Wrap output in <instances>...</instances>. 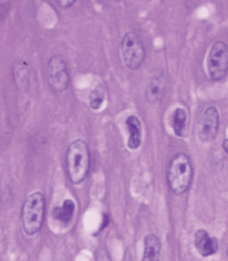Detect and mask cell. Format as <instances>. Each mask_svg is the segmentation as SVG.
<instances>
[{
  "label": "cell",
  "mask_w": 228,
  "mask_h": 261,
  "mask_svg": "<svg viewBox=\"0 0 228 261\" xmlns=\"http://www.w3.org/2000/svg\"><path fill=\"white\" fill-rule=\"evenodd\" d=\"M207 69L211 80L221 81L228 73V45L223 41L215 42L208 54Z\"/></svg>",
  "instance_id": "obj_6"
},
{
  "label": "cell",
  "mask_w": 228,
  "mask_h": 261,
  "mask_svg": "<svg viewBox=\"0 0 228 261\" xmlns=\"http://www.w3.org/2000/svg\"><path fill=\"white\" fill-rule=\"evenodd\" d=\"M161 256V242L155 233H148L144 238V252L141 261H159Z\"/></svg>",
  "instance_id": "obj_11"
},
{
  "label": "cell",
  "mask_w": 228,
  "mask_h": 261,
  "mask_svg": "<svg viewBox=\"0 0 228 261\" xmlns=\"http://www.w3.org/2000/svg\"><path fill=\"white\" fill-rule=\"evenodd\" d=\"M220 115L218 109L211 105L205 108L198 115L196 121V135L201 142L211 143L213 142L219 132Z\"/></svg>",
  "instance_id": "obj_7"
},
{
  "label": "cell",
  "mask_w": 228,
  "mask_h": 261,
  "mask_svg": "<svg viewBox=\"0 0 228 261\" xmlns=\"http://www.w3.org/2000/svg\"><path fill=\"white\" fill-rule=\"evenodd\" d=\"M56 2L62 8H69L76 2V0H56Z\"/></svg>",
  "instance_id": "obj_16"
},
{
  "label": "cell",
  "mask_w": 228,
  "mask_h": 261,
  "mask_svg": "<svg viewBox=\"0 0 228 261\" xmlns=\"http://www.w3.org/2000/svg\"><path fill=\"white\" fill-rule=\"evenodd\" d=\"M90 150L88 143L82 139L72 141L66 151L65 164L69 180L73 185L82 182L90 170Z\"/></svg>",
  "instance_id": "obj_1"
},
{
  "label": "cell",
  "mask_w": 228,
  "mask_h": 261,
  "mask_svg": "<svg viewBox=\"0 0 228 261\" xmlns=\"http://www.w3.org/2000/svg\"><path fill=\"white\" fill-rule=\"evenodd\" d=\"M75 211V204L71 199H66L62 202L60 206L53 209V216L56 220L67 224L71 221Z\"/></svg>",
  "instance_id": "obj_14"
},
{
  "label": "cell",
  "mask_w": 228,
  "mask_h": 261,
  "mask_svg": "<svg viewBox=\"0 0 228 261\" xmlns=\"http://www.w3.org/2000/svg\"><path fill=\"white\" fill-rule=\"evenodd\" d=\"M125 124L128 129L127 147L130 150H136L141 145V121L136 115H129Z\"/></svg>",
  "instance_id": "obj_10"
},
{
  "label": "cell",
  "mask_w": 228,
  "mask_h": 261,
  "mask_svg": "<svg viewBox=\"0 0 228 261\" xmlns=\"http://www.w3.org/2000/svg\"><path fill=\"white\" fill-rule=\"evenodd\" d=\"M120 50L125 66L136 70L141 66L146 58V48L140 36L133 32H127L121 39Z\"/></svg>",
  "instance_id": "obj_4"
},
{
  "label": "cell",
  "mask_w": 228,
  "mask_h": 261,
  "mask_svg": "<svg viewBox=\"0 0 228 261\" xmlns=\"http://www.w3.org/2000/svg\"><path fill=\"white\" fill-rule=\"evenodd\" d=\"M193 177V167L189 156L183 152L176 153L169 161L167 182L169 189L176 195L186 193Z\"/></svg>",
  "instance_id": "obj_2"
},
{
  "label": "cell",
  "mask_w": 228,
  "mask_h": 261,
  "mask_svg": "<svg viewBox=\"0 0 228 261\" xmlns=\"http://www.w3.org/2000/svg\"><path fill=\"white\" fill-rule=\"evenodd\" d=\"M106 97V89L102 84H98L89 94V106L93 110H98L104 103Z\"/></svg>",
  "instance_id": "obj_15"
},
{
  "label": "cell",
  "mask_w": 228,
  "mask_h": 261,
  "mask_svg": "<svg viewBox=\"0 0 228 261\" xmlns=\"http://www.w3.org/2000/svg\"><path fill=\"white\" fill-rule=\"evenodd\" d=\"M165 79L163 74H155L150 77L146 90L145 99L149 104H157L164 96Z\"/></svg>",
  "instance_id": "obj_9"
},
{
  "label": "cell",
  "mask_w": 228,
  "mask_h": 261,
  "mask_svg": "<svg viewBox=\"0 0 228 261\" xmlns=\"http://www.w3.org/2000/svg\"><path fill=\"white\" fill-rule=\"evenodd\" d=\"M227 256H228V246H227Z\"/></svg>",
  "instance_id": "obj_18"
},
{
  "label": "cell",
  "mask_w": 228,
  "mask_h": 261,
  "mask_svg": "<svg viewBox=\"0 0 228 261\" xmlns=\"http://www.w3.org/2000/svg\"><path fill=\"white\" fill-rule=\"evenodd\" d=\"M171 127L177 137H183L187 128V112L184 108L177 107L171 115Z\"/></svg>",
  "instance_id": "obj_13"
},
{
  "label": "cell",
  "mask_w": 228,
  "mask_h": 261,
  "mask_svg": "<svg viewBox=\"0 0 228 261\" xmlns=\"http://www.w3.org/2000/svg\"><path fill=\"white\" fill-rule=\"evenodd\" d=\"M194 246L203 257H209L217 253L219 245L215 237L210 236L206 230L198 229L194 234Z\"/></svg>",
  "instance_id": "obj_8"
},
{
  "label": "cell",
  "mask_w": 228,
  "mask_h": 261,
  "mask_svg": "<svg viewBox=\"0 0 228 261\" xmlns=\"http://www.w3.org/2000/svg\"><path fill=\"white\" fill-rule=\"evenodd\" d=\"M47 83L55 95H61L65 92L70 83V76L65 59L60 54L53 55L48 63L46 69Z\"/></svg>",
  "instance_id": "obj_5"
},
{
  "label": "cell",
  "mask_w": 228,
  "mask_h": 261,
  "mask_svg": "<svg viewBox=\"0 0 228 261\" xmlns=\"http://www.w3.org/2000/svg\"><path fill=\"white\" fill-rule=\"evenodd\" d=\"M12 77L18 90H25L30 84V66L21 59L14 60L12 64Z\"/></svg>",
  "instance_id": "obj_12"
},
{
  "label": "cell",
  "mask_w": 228,
  "mask_h": 261,
  "mask_svg": "<svg viewBox=\"0 0 228 261\" xmlns=\"http://www.w3.org/2000/svg\"><path fill=\"white\" fill-rule=\"evenodd\" d=\"M223 149L225 150V152L228 154V139H225L223 141Z\"/></svg>",
  "instance_id": "obj_17"
},
{
  "label": "cell",
  "mask_w": 228,
  "mask_h": 261,
  "mask_svg": "<svg viewBox=\"0 0 228 261\" xmlns=\"http://www.w3.org/2000/svg\"><path fill=\"white\" fill-rule=\"evenodd\" d=\"M46 201L43 193L34 192L23 202L21 208V223L25 234L35 236L43 225Z\"/></svg>",
  "instance_id": "obj_3"
}]
</instances>
